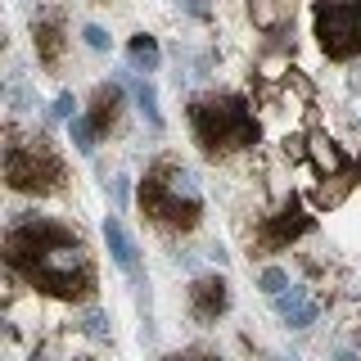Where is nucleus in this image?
<instances>
[{
	"label": "nucleus",
	"mask_w": 361,
	"mask_h": 361,
	"mask_svg": "<svg viewBox=\"0 0 361 361\" xmlns=\"http://www.w3.org/2000/svg\"><path fill=\"white\" fill-rule=\"evenodd\" d=\"M312 231V217L302 212V203L298 199H289L285 208L271 217L262 231H257V244L262 248H285V244H293V240H302V235Z\"/></svg>",
	"instance_id": "423d86ee"
},
{
	"label": "nucleus",
	"mask_w": 361,
	"mask_h": 361,
	"mask_svg": "<svg viewBox=\"0 0 361 361\" xmlns=\"http://www.w3.org/2000/svg\"><path fill=\"white\" fill-rule=\"evenodd\" d=\"M257 289L271 293V298H276V293H285V289H289V271H285V267H267L262 276H257Z\"/></svg>",
	"instance_id": "a211bd4d"
},
{
	"label": "nucleus",
	"mask_w": 361,
	"mask_h": 361,
	"mask_svg": "<svg viewBox=\"0 0 361 361\" xmlns=\"http://www.w3.org/2000/svg\"><path fill=\"white\" fill-rule=\"evenodd\" d=\"M330 361H361V353H348V348H343V353H334Z\"/></svg>",
	"instance_id": "393cba45"
},
{
	"label": "nucleus",
	"mask_w": 361,
	"mask_h": 361,
	"mask_svg": "<svg viewBox=\"0 0 361 361\" xmlns=\"http://www.w3.org/2000/svg\"><path fill=\"white\" fill-rule=\"evenodd\" d=\"M248 18L262 32H289L293 27V0H253Z\"/></svg>",
	"instance_id": "9b49d317"
},
{
	"label": "nucleus",
	"mask_w": 361,
	"mask_h": 361,
	"mask_svg": "<svg viewBox=\"0 0 361 361\" xmlns=\"http://www.w3.org/2000/svg\"><path fill=\"white\" fill-rule=\"evenodd\" d=\"M140 212L154 226H167V231H195L199 217H203V190H199L195 172L172 163V158H158L149 172H145Z\"/></svg>",
	"instance_id": "f03ea898"
},
{
	"label": "nucleus",
	"mask_w": 361,
	"mask_h": 361,
	"mask_svg": "<svg viewBox=\"0 0 361 361\" xmlns=\"http://www.w3.org/2000/svg\"><path fill=\"white\" fill-rule=\"evenodd\" d=\"M82 330H86L90 338H99V343H104V338H109V316L99 312V307H90V312L82 316Z\"/></svg>",
	"instance_id": "aec40b11"
},
{
	"label": "nucleus",
	"mask_w": 361,
	"mask_h": 361,
	"mask_svg": "<svg viewBox=\"0 0 361 361\" xmlns=\"http://www.w3.org/2000/svg\"><path fill=\"white\" fill-rule=\"evenodd\" d=\"M5 180L18 195H54L63 185V158L50 145V135H18L5 140Z\"/></svg>",
	"instance_id": "20e7f679"
},
{
	"label": "nucleus",
	"mask_w": 361,
	"mask_h": 361,
	"mask_svg": "<svg viewBox=\"0 0 361 361\" xmlns=\"http://www.w3.org/2000/svg\"><path fill=\"white\" fill-rule=\"evenodd\" d=\"M226 307H231V289H226L221 276H199L195 285H190V316H195L199 325H212Z\"/></svg>",
	"instance_id": "0eeeda50"
},
{
	"label": "nucleus",
	"mask_w": 361,
	"mask_h": 361,
	"mask_svg": "<svg viewBox=\"0 0 361 361\" xmlns=\"http://www.w3.org/2000/svg\"><path fill=\"white\" fill-rule=\"evenodd\" d=\"M131 95H135V104H140V113H145V122H149L154 131L163 127V113H158V90H154L149 82H145V77H140V82H135V77H131Z\"/></svg>",
	"instance_id": "2eb2a0df"
},
{
	"label": "nucleus",
	"mask_w": 361,
	"mask_h": 361,
	"mask_svg": "<svg viewBox=\"0 0 361 361\" xmlns=\"http://www.w3.org/2000/svg\"><path fill=\"white\" fill-rule=\"evenodd\" d=\"M312 158H316V167H325V172H348V158L338 154V145L330 140V135H316L312 140Z\"/></svg>",
	"instance_id": "4468645a"
},
{
	"label": "nucleus",
	"mask_w": 361,
	"mask_h": 361,
	"mask_svg": "<svg viewBox=\"0 0 361 361\" xmlns=\"http://www.w3.org/2000/svg\"><path fill=\"white\" fill-rule=\"evenodd\" d=\"M104 244H109V257L122 276H131L135 285H145V271H140V253H135V240L127 235L122 217H104Z\"/></svg>",
	"instance_id": "6e6552de"
},
{
	"label": "nucleus",
	"mask_w": 361,
	"mask_h": 361,
	"mask_svg": "<svg viewBox=\"0 0 361 361\" xmlns=\"http://www.w3.org/2000/svg\"><path fill=\"white\" fill-rule=\"evenodd\" d=\"M73 118H77V99H73V90L54 95V104L45 109V122H73Z\"/></svg>",
	"instance_id": "f3484780"
},
{
	"label": "nucleus",
	"mask_w": 361,
	"mask_h": 361,
	"mask_svg": "<svg viewBox=\"0 0 361 361\" xmlns=\"http://www.w3.org/2000/svg\"><path fill=\"white\" fill-rule=\"evenodd\" d=\"M5 262L32 289L50 298H90L95 293V267L86 244L63 221L41 212H14L5 231Z\"/></svg>",
	"instance_id": "f257e3e1"
},
{
	"label": "nucleus",
	"mask_w": 361,
	"mask_h": 361,
	"mask_svg": "<svg viewBox=\"0 0 361 361\" xmlns=\"http://www.w3.org/2000/svg\"><path fill=\"white\" fill-rule=\"evenodd\" d=\"M32 32H37V59L45 68H59V59H63V18L59 14H41L32 23Z\"/></svg>",
	"instance_id": "1a4fd4ad"
},
{
	"label": "nucleus",
	"mask_w": 361,
	"mask_h": 361,
	"mask_svg": "<svg viewBox=\"0 0 361 361\" xmlns=\"http://www.w3.org/2000/svg\"><path fill=\"white\" fill-rule=\"evenodd\" d=\"M316 45L334 63L357 59L361 54V0H316Z\"/></svg>",
	"instance_id": "39448f33"
},
{
	"label": "nucleus",
	"mask_w": 361,
	"mask_h": 361,
	"mask_svg": "<svg viewBox=\"0 0 361 361\" xmlns=\"http://www.w3.org/2000/svg\"><path fill=\"white\" fill-rule=\"evenodd\" d=\"M95 127H90V118H82V113H77V118H73V145H77V154H95Z\"/></svg>",
	"instance_id": "dca6fc26"
},
{
	"label": "nucleus",
	"mask_w": 361,
	"mask_h": 361,
	"mask_svg": "<svg viewBox=\"0 0 361 361\" xmlns=\"http://www.w3.org/2000/svg\"><path fill=\"white\" fill-rule=\"evenodd\" d=\"M276 312H280V321H285L289 330H307V325L316 321V302L307 298V289H298V285L276 293Z\"/></svg>",
	"instance_id": "9d476101"
},
{
	"label": "nucleus",
	"mask_w": 361,
	"mask_h": 361,
	"mask_svg": "<svg viewBox=\"0 0 361 361\" xmlns=\"http://www.w3.org/2000/svg\"><path fill=\"white\" fill-rule=\"evenodd\" d=\"M109 190H113V203H118V208H127V199H131L127 176H113V180H109Z\"/></svg>",
	"instance_id": "4be33fe9"
},
{
	"label": "nucleus",
	"mask_w": 361,
	"mask_h": 361,
	"mask_svg": "<svg viewBox=\"0 0 361 361\" xmlns=\"http://www.w3.org/2000/svg\"><path fill=\"white\" fill-rule=\"evenodd\" d=\"M9 104H14V113H27V109H37L32 90L23 86V73H14V82H9Z\"/></svg>",
	"instance_id": "6ab92c4d"
},
{
	"label": "nucleus",
	"mask_w": 361,
	"mask_h": 361,
	"mask_svg": "<svg viewBox=\"0 0 361 361\" xmlns=\"http://www.w3.org/2000/svg\"><path fill=\"white\" fill-rule=\"evenodd\" d=\"M118 99H122L118 86H99L95 90V104H90V113H86L95 131H109L113 127V118H118Z\"/></svg>",
	"instance_id": "ddd939ff"
},
{
	"label": "nucleus",
	"mask_w": 361,
	"mask_h": 361,
	"mask_svg": "<svg viewBox=\"0 0 361 361\" xmlns=\"http://www.w3.org/2000/svg\"><path fill=\"white\" fill-rule=\"evenodd\" d=\"M127 59H131L135 73H158L163 50H158V41L149 37V32H140V37H131V45H127Z\"/></svg>",
	"instance_id": "f8f14e48"
},
{
	"label": "nucleus",
	"mask_w": 361,
	"mask_h": 361,
	"mask_svg": "<svg viewBox=\"0 0 361 361\" xmlns=\"http://www.w3.org/2000/svg\"><path fill=\"white\" fill-rule=\"evenodd\" d=\"M190 131H195L199 149L231 154L257 140V118L244 95H203L190 104Z\"/></svg>",
	"instance_id": "7ed1b4c3"
},
{
	"label": "nucleus",
	"mask_w": 361,
	"mask_h": 361,
	"mask_svg": "<svg viewBox=\"0 0 361 361\" xmlns=\"http://www.w3.org/2000/svg\"><path fill=\"white\" fill-rule=\"evenodd\" d=\"M176 262L185 267V271H195V267H199V257H195V253H176Z\"/></svg>",
	"instance_id": "b1692460"
},
{
	"label": "nucleus",
	"mask_w": 361,
	"mask_h": 361,
	"mask_svg": "<svg viewBox=\"0 0 361 361\" xmlns=\"http://www.w3.org/2000/svg\"><path fill=\"white\" fill-rule=\"evenodd\" d=\"M163 361H221V357H208V353H172V357H163Z\"/></svg>",
	"instance_id": "5701e85b"
},
{
	"label": "nucleus",
	"mask_w": 361,
	"mask_h": 361,
	"mask_svg": "<svg viewBox=\"0 0 361 361\" xmlns=\"http://www.w3.org/2000/svg\"><path fill=\"white\" fill-rule=\"evenodd\" d=\"M82 41L90 45V50H99V54H104L109 45H113V37H109L104 27H95V23H86V27H82Z\"/></svg>",
	"instance_id": "412c9836"
}]
</instances>
